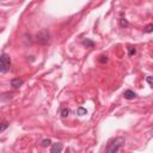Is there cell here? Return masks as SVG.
I'll use <instances>...</instances> for the list:
<instances>
[{
  "instance_id": "6da1fadb",
  "label": "cell",
  "mask_w": 153,
  "mask_h": 153,
  "mask_svg": "<svg viewBox=\"0 0 153 153\" xmlns=\"http://www.w3.org/2000/svg\"><path fill=\"white\" fill-rule=\"evenodd\" d=\"M124 138L123 136H117L114 140H111L106 147V152L105 153H117L118 150L124 145Z\"/></svg>"
},
{
  "instance_id": "7a4b0ae2",
  "label": "cell",
  "mask_w": 153,
  "mask_h": 153,
  "mask_svg": "<svg viewBox=\"0 0 153 153\" xmlns=\"http://www.w3.org/2000/svg\"><path fill=\"white\" fill-rule=\"evenodd\" d=\"M36 42L38 44H41V45H45V44H48L50 42V34H49V31L47 29H42V30H39L37 34H36Z\"/></svg>"
},
{
  "instance_id": "3957f363",
  "label": "cell",
  "mask_w": 153,
  "mask_h": 153,
  "mask_svg": "<svg viewBox=\"0 0 153 153\" xmlns=\"http://www.w3.org/2000/svg\"><path fill=\"white\" fill-rule=\"evenodd\" d=\"M10 66H11L10 56L6 54V53H3L1 56H0V73L5 74V73L10 69Z\"/></svg>"
},
{
  "instance_id": "277c9868",
  "label": "cell",
  "mask_w": 153,
  "mask_h": 153,
  "mask_svg": "<svg viewBox=\"0 0 153 153\" xmlns=\"http://www.w3.org/2000/svg\"><path fill=\"white\" fill-rule=\"evenodd\" d=\"M23 84H24L23 79H19V78H15V79H12L11 80V86L13 89H19Z\"/></svg>"
},
{
  "instance_id": "5b68a950",
  "label": "cell",
  "mask_w": 153,
  "mask_h": 153,
  "mask_svg": "<svg viewBox=\"0 0 153 153\" xmlns=\"http://www.w3.org/2000/svg\"><path fill=\"white\" fill-rule=\"evenodd\" d=\"M61 151H62V144L61 142H56V144L51 145L50 153H61Z\"/></svg>"
},
{
  "instance_id": "8992f818",
  "label": "cell",
  "mask_w": 153,
  "mask_h": 153,
  "mask_svg": "<svg viewBox=\"0 0 153 153\" xmlns=\"http://www.w3.org/2000/svg\"><path fill=\"white\" fill-rule=\"evenodd\" d=\"M123 97L126 99H134L136 97V94L134 91H132V90H127V91L123 92Z\"/></svg>"
},
{
  "instance_id": "52a82bcc",
  "label": "cell",
  "mask_w": 153,
  "mask_h": 153,
  "mask_svg": "<svg viewBox=\"0 0 153 153\" xmlns=\"http://www.w3.org/2000/svg\"><path fill=\"white\" fill-rule=\"evenodd\" d=\"M83 45L86 47V48H94L95 47V42L91 41V39H89V38H85L83 41Z\"/></svg>"
},
{
  "instance_id": "ba28073f",
  "label": "cell",
  "mask_w": 153,
  "mask_h": 153,
  "mask_svg": "<svg viewBox=\"0 0 153 153\" xmlns=\"http://www.w3.org/2000/svg\"><path fill=\"white\" fill-rule=\"evenodd\" d=\"M118 23H120V26H121V28H127V26L129 25V22L123 17H121L118 19Z\"/></svg>"
},
{
  "instance_id": "9c48e42d",
  "label": "cell",
  "mask_w": 153,
  "mask_h": 153,
  "mask_svg": "<svg viewBox=\"0 0 153 153\" xmlns=\"http://www.w3.org/2000/svg\"><path fill=\"white\" fill-rule=\"evenodd\" d=\"M86 114H88V110H86L85 108H83V106H79V108L77 109V115L84 116V115H86Z\"/></svg>"
},
{
  "instance_id": "30bf717a",
  "label": "cell",
  "mask_w": 153,
  "mask_h": 153,
  "mask_svg": "<svg viewBox=\"0 0 153 153\" xmlns=\"http://www.w3.org/2000/svg\"><path fill=\"white\" fill-rule=\"evenodd\" d=\"M51 145V141H50V139H44V140L41 142V146L42 147H48V146Z\"/></svg>"
},
{
  "instance_id": "8fae6325",
  "label": "cell",
  "mask_w": 153,
  "mask_h": 153,
  "mask_svg": "<svg viewBox=\"0 0 153 153\" xmlns=\"http://www.w3.org/2000/svg\"><path fill=\"white\" fill-rule=\"evenodd\" d=\"M60 114H61L62 117H67L69 115V110L67 108H63V109H61V112H60Z\"/></svg>"
},
{
  "instance_id": "7c38bea8",
  "label": "cell",
  "mask_w": 153,
  "mask_h": 153,
  "mask_svg": "<svg viewBox=\"0 0 153 153\" xmlns=\"http://www.w3.org/2000/svg\"><path fill=\"white\" fill-rule=\"evenodd\" d=\"M146 34H150V32H153V24H148V25H146V28L144 30Z\"/></svg>"
},
{
  "instance_id": "4fadbf2b",
  "label": "cell",
  "mask_w": 153,
  "mask_h": 153,
  "mask_svg": "<svg viewBox=\"0 0 153 153\" xmlns=\"http://www.w3.org/2000/svg\"><path fill=\"white\" fill-rule=\"evenodd\" d=\"M135 53H136V49H135L134 47H129V48H128V55H129V56L135 55Z\"/></svg>"
},
{
  "instance_id": "5bb4252c",
  "label": "cell",
  "mask_w": 153,
  "mask_h": 153,
  "mask_svg": "<svg viewBox=\"0 0 153 153\" xmlns=\"http://www.w3.org/2000/svg\"><path fill=\"white\" fill-rule=\"evenodd\" d=\"M9 127V123L7 122H6V121H3V123H1V128H0V132H5V129L6 128H7Z\"/></svg>"
},
{
  "instance_id": "9a60e30c",
  "label": "cell",
  "mask_w": 153,
  "mask_h": 153,
  "mask_svg": "<svg viewBox=\"0 0 153 153\" xmlns=\"http://www.w3.org/2000/svg\"><path fill=\"white\" fill-rule=\"evenodd\" d=\"M98 61L101 62V63H105V62H108V57H106V56H104V55H102V56H99Z\"/></svg>"
},
{
  "instance_id": "2e32d148",
  "label": "cell",
  "mask_w": 153,
  "mask_h": 153,
  "mask_svg": "<svg viewBox=\"0 0 153 153\" xmlns=\"http://www.w3.org/2000/svg\"><path fill=\"white\" fill-rule=\"evenodd\" d=\"M146 82L151 88H153V77H146Z\"/></svg>"
}]
</instances>
